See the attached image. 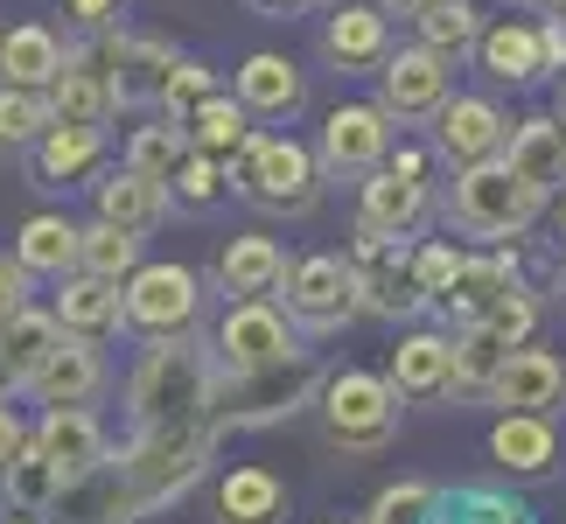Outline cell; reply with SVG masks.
Segmentation results:
<instances>
[{"mask_svg": "<svg viewBox=\"0 0 566 524\" xmlns=\"http://www.w3.org/2000/svg\"><path fill=\"white\" fill-rule=\"evenodd\" d=\"M525 8H546V0H525Z\"/></svg>", "mask_w": 566, "mask_h": 524, "instance_id": "cell-58", "label": "cell"}, {"mask_svg": "<svg viewBox=\"0 0 566 524\" xmlns=\"http://www.w3.org/2000/svg\"><path fill=\"white\" fill-rule=\"evenodd\" d=\"M77 266H84V273H98V280H126V273L140 266V231L92 217V224H84V252H77Z\"/></svg>", "mask_w": 566, "mask_h": 524, "instance_id": "cell-40", "label": "cell"}, {"mask_svg": "<svg viewBox=\"0 0 566 524\" xmlns=\"http://www.w3.org/2000/svg\"><path fill=\"white\" fill-rule=\"evenodd\" d=\"M475 63L496 77V84H532L546 77V42H538V21H496L475 42Z\"/></svg>", "mask_w": 566, "mask_h": 524, "instance_id": "cell-31", "label": "cell"}, {"mask_svg": "<svg viewBox=\"0 0 566 524\" xmlns=\"http://www.w3.org/2000/svg\"><path fill=\"white\" fill-rule=\"evenodd\" d=\"M182 126H189V140L203 147V155H224V161L252 140V113H245V98H238V92H210Z\"/></svg>", "mask_w": 566, "mask_h": 524, "instance_id": "cell-36", "label": "cell"}, {"mask_svg": "<svg viewBox=\"0 0 566 524\" xmlns=\"http://www.w3.org/2000/svg\"><path fill=\"white\" fill-rule=\"evenodd\" d=\"M511 336L496 329V322H462L454 329V399H490L496 370L511 364Z\"/></svg>", "mask_w": 566, "mask_h": 524, "instance_id": "cell-32", "label": "cell"}, {"mask_svg": "<svg viewBox=\"0 0 566 524\" xmlns=\"http://www.w3.org/2000/svg\"><path fill=\"white\" fill-rule=\"evenodd\" d=\"M315 155L329 182H364L371 168L391 161V113L385 105H336L315 134Z\"/></svg>", "mask_w": 566, "mask_h": 524, "instance_id": "cell-11", "label": "cell"}, {"mask_svg": "<svg viewBox=\"0 0 566 524\" xmlns=\"http://www.w3.org/2000/svg\"><path fill=\"white\" fill-rule=\"evenodd\" d=\"M77 252H84V224H77V217H63V210L21 217V231H14V266L29 273V280H63V273H77Z\"/></svg>", "mask_w": 566, "mask_h": 524, "instance_id": "cell-23", "label": "cell"}, {"mask_svg": "<svg viewBox=\"0 0 566 524\" xmlns=\"http://www.w3.org/2000/svg\"><path fill=\"white\" fill-rule=\"evenodd\" d=\"M427 217H433V189L420 182V175H399V168H371V175H364V196H357V224L364 231L420 238Z\"/></svg>", "mask_w": 566, "mask_h": 524, "instance_id": "cell-17", "label": "cell"}, {"mask_svg": "<svg viewBox=\"0 0 566 524\" xmlns=\"http://www.w3.org/2000/svg\"><path fill=\"white\" fill-rule=\"evenodd\" d=\"M322 56L336 71H378L391 56V21L371 0H336V14L322 21Z\"/></svg>", "mask_w": 566, "mask_h": 524, "instance_id": "cell-20", "label": "cell"}, {"mask_svg": "<svg viewBox=\"0 0 566 524\" xmlns=\"http://www.w3.org/2000/svg\"><path fill=\"white\" fill-rule=\"evenodd\" d=\"M433 147H441L454 168H469V161H496V155L511 147V119H504V105L483 98V92L448 98L441 113H433Z\"/></svg>", "mask_w": 566, "mask_h": 524, "instance_id": "cell-13", "label": "cell"}, {"mask_svg": "<svg viewBox=\"0 0 566 524\" xmlns=\"http://www.w3.org/2000/svg\"><path fill=\"white\" fill-rule=\"evenodd\" d=\"M315 406H322V427H329V441L343 454H378V448H391L399 412H406L399 385H391L385 370H336V378H322Z\"/></svg>", "mask_w": 566, "mask_h": 524, "instance_id": "cell-4", "label": "cell"}, {"mask_svg": "<svg viewBox=\"0 0 566 524\" xmlns=\"http://www.w3.org/2000/svg\"><path fill=\"white\" fill-rule=\"evenodd\" d=\"M287 266H294V259L280 252V238L238 231V238H224V252H217L210 280H217V294H231V301H273L280 280H287Z\"/></svg>", "mask_w": 566, "mask_h": 524, "instance_id": "cell-14", "label": "cell"}, {"mask_svg": "<svg viewBox=\"0 0 566 524\" xmlns=\"http://www.w3.org/2000/svg\"><path fill=\"white\" fill-rule=\"evenodd\" d=\"M448 71H454V56L427 50V42H406V50H391L378 63V105H385L391 119H433L454 98L448 92Z\"/></svg>", "mask_w": 566, "mask_h": 524, "instance_id": "cell-12", "label": "cell"}, {"mask_svg": "<svg viewBox=\"0 0 566 524\" xmlns=\"http://www.w3.org/2000/svg\"><path fill=\"white\" fill-rule=\"evenodd\" d=\"M490 406H504V412H559L566 406V364L553 357V349L517 343L511 364L496 370V385H490Z\"/></svg>", "mask_w": 566, "mask_h": 524, "instance_id": "cell-19", "label": "cell"}, {"mask_svg": "<svg viewBox=\"0 0 566 524\" xmlns=\"http://www.w3.org/2000/svg\"><path fill=\"white\" fill-rule=\"evenodd\" d=\"M210 349H217V370H273L301 357V329L280 301H231Z\"/></svg>", "mask_w": 566, "mask_h": 524, "instance_id": "cell-10", "label": "cell"}, {"mask_svg": "<svg viewBox=\"0 0 566 524\" xmlns=\"http://www.w3.org/2000/svg\"><path fill=\"white\" fill-rule=\"evenodd\" d=\"M329 524H371V517H329Z\"/></svg>", "mask_w": 566, "mask_h": 524, "instance_id": "cell-57", "label": "cell"}, {"mask_svg": "<svg viewBox=\"0 0 566 524\" xmlns=\"http://www.w3.org/2000/svg\"><path fill=\"white\" fill-rule=\"evenodd\" d=\"M231 92L245 98V113H252V119H287V113H301V98H308V77H301V63H294V56H280V50H252V56L231 71Z\"/></svg>", "mask_w": 566, "mask_h": 524, "instance_id": "cell-22", "label": "cell"}, {"mask_svg": "<svg viewBox=\"0 0 566 524\" xmlns=\"http://www.w3.org/2000/svg\"><path fill=\"white\" fill-rule=\"evenodd\" d=\"M511 168L525 175V182L538 189H566V113H532V119H517L511 126Z\"/></svg>", "mask_w": 566, "mask_h": 524, "instance_id": "cell-28", "label": "cell"}, {"mask_svg": "<svg viewBox=\"0 0 566 524\" xmlns=\"http://www.w3.org/2000/svg\"><path fill=\"white\" fill-rule=\"evenodd\" d=\"M210 441L217 427L210 420H182V427H140L134 448L119 454V475L134 483L140 504H161V496H176L196 469L210 462Z\"/></svg>", "mask_w": 566, "mask_h": 524, "instance_id": "cell-8", "label": "cell"}, {"mask_svg": "<svg viewBox=\"0 0 566 524\" xmlns=\"http://www.w3.org/2000/svg\"><path fill=\"white\" fill-rule=\"evenodd\" d=\"M63 483H71V475H63L35 441L8 462V475H0V490H8V511H35V517H50V504L63 496Z\"/></svg>", "mask_w": 566, "mask_h": 524, "instance_id": "cell-37", "label": "cell"}, {"mask_svg": "<svg viewBox=\"0 0 566 524\" xmlns=\"http://www.w3.org/2000/svg\"><path fill=\"white\" fill-rule=\"evenodd\" d=\"M63 343V322H56V308H21L8 329H0V357H8V378L14 385H29L35 370H42V357Z\"/></svg>", "mask_w": 566, "mask_h": 524, "instance_id": "cell-35", "label": "cell"}, {"mask_svg": "<svg viewBox=\"0 0 566 524\" xmlns=\"http://www.w3.org/2000/svg\"><path fill=\"white\" fill-rule=\"evenodd\" d=\"M21 308H29V273H21V266H0V329H8Z\"/></svg>", "mask_w": 566, "mask_h": 524, "instance_id": "cell-49", "label": "cell"}, {"mask_svg": "<svg viewBox=\"0 0 566 524\" xmlns=\"http://www.w3.org/2000/svg\"><path fill=\"white\" fill-rule=\"evenodd\" d=\"M217 92V71L210 63H196V56H182L176 63V77H168V98H161V113H176V119H189L196 105H203Z\"/></svg>", "mask_w": 566, "mask_h": 524, "instance_id": "cell-47", "label": "cell"}, {"mask_svg": "<svg viewBox=\"0 0 566 524\" xmlns=\"http://www.w3.org/2000/svg\"><path fill=\"white\" fill-rule=\"evenodd\" d=\"M189 126L176 119V113H161L155 126H134V134H126V168H140V175H155V182H168V175H176L182 161H189Z\"/></svg>", "mask_w": 566, "mask_h": 524, "instance_id": "cell-38", "label": "cell"}, {"mask_svg": "<svg viewBox=\"0 0 566 524\" xmlns=\"http://www.w3.org/2000/svg\"><path fill=\"white\" fill-rule=\"evenodd\" d=\"M441 524H448V517H441Z\"/></svg>", "mask_w": 566, "mask_h": 524, "instance_id": "cell-59", "label": "cell"}, {"mask_svg": "<svg viewBox=\"0 0 566 524\" xmlns=\"http://www.w3.org/2000/svg\"><path fill=\"white\" fill-rule=\"evenodd\" d=\"M231 182L266 217H308L322 203V182H329V175H322L315 147H301L294 134H252L231 155Z\"/></svg>", "mask_w": 566, "mask_h": 524, "instance_id": "cell-2", "label": "cell"}, {"mask_svg": "<svg viewBox=\"0 0 566 524\" xmlns=\"http://www.w3.org/2000/svg\"><path fill=\"white\" fill-rule=\"evenodd\" d=\"M322 391L308 357H287L273 370H217V399H210V427H266L287 420L294 406H308Z\"/></svg>", "mask_w": 566, "mask_h": 524, "instance_id": "cell-6", "label": "cell"}, {"mask_svg": "<svg viewBox=\"0 0 566 524\" xmlns=\"http://www.w3.org/2000/svg\"><path fill=\"white\" fill-rule=\"evenodd\" d=\"M35 175L42 182H77V175H92L98 168V155H105V126H63V119H50V134H42L35 147Z\"/></svg>", "mask_w": 566, "mask_h": 524, "instance_id": "cell-33", "label": "cell"}, {"mask_svg": "<svg viewBox=\"0 0 566 524\" xmlns=\"http://www.w3.org/2000/svg\"><path fill=\"white\" fill-rule=\"evenodd\" d=\"M105 378H113V370H105L98 336H71V329H63V343L42 357V370L29 378V391L42 406H92L105 391Z\"/></svg>", "mask_w": 566, "mask_h": 524, "instance_id": "cell-16", "label": "cell"}, {"mask_svg": "<svg viewBox=\"0 0 566 524\" xmlns=\"http://www.w3.org/2000/svg\"><path fill=\"white\" fill-rule=\"evenodd\" d=\"M538 210H546V189L525 182V175L511 168V155L454 168V189H448L454 231H469V238H525L538 224Z\"/></svg>", "mask_w": 566, "mask_h": 524, "instance_id": "cell-3", "label": "cell"}, {"mask_svg": "<svg viewBox=\"0 0 566 524\" xmlns=\"http://www.w3.org/2000/svg\"><path fill=\"white\" fill-rule=\"evenodd\" d=\"M385 378L399 385L406 406H427V399H448L454 391V336H433V329H406L399 349H391Z\"/></svg>", "mask_w": 566, "mask_h": 524, "instance_id": "cell-18", "label": "cell"}, {"mask_svg": "<svg viewBox=\"0 0 566 524\" xmlns=\"http://www.w3.org/2000/svg\"><path fill=\"white\" fill-rule=\"evenodd\" d=\"M511 280H517V266H511L504 252H469V259H462V273L448 280V294L433 301V308H441L454 329H462V322H483V315H490V301L504 294Z\"/></svg>", "mask_w": 566, "mask_h": 524, "instance_id": "cell-29", "label": "cell"}, {"mask_svg": "<svg viewBox=\"0 0 566 524\" xmlns=\"http://www.w3.org/2000/svg\"><path fill=\"white\" fill-rule=\"evenodd\" d=\"M217 524H287V483L259 462L217 475Z\"/></svg>", "mask_w": 566, "mask_h": 524, "instance_id": "cell-27", "label": "cell"}, {"mask_svg": "<svg viewBox=\"0 0 566 524\" xmlns=\"http://www.w3.org/2000/svg\"><path fill=\"white\" fill-rule=\"evenodd\" d=\"M385 8H399V14H420V8H427V0H385Z\"/></svg>", "mask_w": 566, "mask_h": 524, "instance_id": "cell-54", "label": "cell"}, {"mask_svg": "<svg viewBox=\"0 0 566 524\" xmlns=\"http://www.w3.org/2000/svg\"><path fill=\"white\" fill-rule=\"evenodd\" d=\"M538 42H546V71H566V14L538 21Z\"/></svg>", "mask_w": 566, "mask_h": 524, "instance_id": "cell-51", "label": "cell"}, {"mask_svg": "<svg viewBox=\"0 0 566 524\" xmlns=\"http://www.w3.org/2000/svg\"><path fill=\"white\" fill-rule=\"evenodd\" d=\"M63 63H71V50H63V35L50 21H14L0 35V84H14V92H50L63 77Z\"/></svg>", "mask_w": 566, "mask_h": 524, "instance_id": "cell-24", "label": "cell"}, {"mask_svg": "<svg viewBox=\"0 0 566 524\" xmlns=\"http://www.w3.org/2000/svg\"><path fill=\"white\" fill-rule=\"evenodd\" d=\"M8 391H14V378H8V357H0V399H8Z\"/></svg>", "mask_w": 566, "mask_h": 524, "instance_id": "cell-55", "label": "cell"}, {"mask_svg": "<svg viewBox=\"0 0 566 524\" xmlns=\"http://www.w3.org/2000/svg\"><path fill=\"white\" fill-rule=\"evenodd\" d=\"M176 50L161 35H126L119 42V71H113V92L119 105H161L168 98V77H176Z\"/></svg>", "mask_w": 566, "mask_h": 524, "instance_id": "cell-30", "label": "cell"}, {"mask_svg": "<svg viewBox=\"0 0 566 524\" xmlns=\"http://www.w3.org/2000/svg\"><path fill=\"white\" fill-rule=\"evenodd\" d=\"M546 14H566V0H546Z\"/></svg>", "mask_w": 566, "mask_h": 524, "instance_id": "cell-56", "label": "cell"}, {"mask_svg": "<svg viewBox=\"0 0 566 524\" xmlns=\"http://www.w3.org/2000/svg\"><path fill=\"white\" fill-rule=\"evenodd\" d=\"M50 113H56L63 126H105V119L119 113V92H113V77L63 63V77L50 84Z\"/></svg>", "mask_w": 566, "mask_h": 524, "instance_id": "cell-34", "label": "cell"}, {"mask_svg": "<svg viewBox=\"0 0 566 524\" xmlns=\"http://www.w3.org/2000/svg\"><path fill=\"white\" fill-rule=\"evenodd\" d=\"M412 29H420V42L441 50V56H475L483 14H475V0H427V8L412 14Z\"/></svg>", "mask_w": 566, "mask_h": 524, "instance_id": "cell-39", "label": "cell"}, {"mask_svg": "<svg viewBox=\"0 0 566 524\" xmlns=\"http://www.w3.org/2000/svg\"><path fill=\"white\" fill-rule=\"evenodd\" d=\"M63 14H71V29H119V0H56Z\"/></svg>", "mask_w": 566, "mask_h": 524, "instance_id": "cell-48", "label": "cell"}, {"mask_svg": "<svg viewBox=\"0 0 566 524\" xmlns=\"http://www.w3.org/2000/svg\"><path fill=\"white\" fill-rule=\"evenodd\" d=\"M168 203H176L168 182H155V175H140V168H126V161L105 175V182H92V210L105 217V224H126V231H140V238L168 217Z\"/></svg>", "mask_w": 566, "mask_h": 524, "instance_id": "cell-26", "label": "cell"}, {"mask_svg": "<svg viewBox=\"0 0 566 524\" xmlns=\"http://www.w3.org/2000/svg\"><path fill=\"white\" fill-rule=\"evenodd\" d=\"M385 168H399V175H420V182H427V155H420V147H399V155H391Z\"/></svg>", "mask_w": 566, "mask_h": 524, "instance_id": "cell-52", "label": "cell"}, {"mask_svg": "<svg viewBox=\"0 0 566 524\" xmlns=\"http://www.w3.org/2000/svg\"><path fill=\"white\" fill-rule=\"evenodd\" d=\"M441 504H448V496L433 490V483H420V475H406V483L378 490V504L364 511V517H371V524H441Z\"/></svg>", "mask_w": 566, "mask_h": 524, "instance_id": "cell-43", "label": "cell"}, {"mask_svg": "<svg viewBox=\"0 0 566 524\" xmlns=\"http://www.w3.org/2000/svg\"><path fill=\"white\" fill-rule=\"evenodd\" d=\"M56 308V322L71 336H113V329H126V280H98V273H63V294L50 301Z\"/></svg>", "mask_w": 566, "mask_h": 524, "instance_id": "cell-25", "label": "cell"}, {"mask_svg": "<svg viewBox=\"0 0 566 524\" xmlns=\"http://www.w3.org/2000/svg\"><path fill=\"white\" fill-rule=\"evenodd\" d=\"M210 399H217V349L189 336H168V343H147L134 378H126V412H134V433L140 427H182V420H210Z\"/></svg>", "mask_w": 566, "mask_h": 524, "instance_id": "cell-1", "label": "cell"}, {"mask_svg": "<svg viewBox=\"0 0 566 524\" xmlns=\"http://www.w3.org/2000/svg\"><path fill=\"white\" fill-rule=\"evenodd\" d=\"M483 322H496V329H504L511 343H532V329H538V294L525 287V280H511V287L490 301V315H483Z\"/></svg>", "mask_w": 566, "mask_h": 524, "instance_id": "cell-46", "label": "cell"}, {"mask_svg": "<svg viewBox=\"0 0 566 524\" xmlns=\"http://www.w3.org/2000/svg\"><path fill=\"white\" fill-rule=\"evenodd\" d=\"M29 441L50 454V462L71 475V483L113 462V448H105V427H98L92 406H42V420L29 427Z\"/></svg>", "mask_w": 566, "mask_h": 524, "instance_id": "cell-15", "label": "cell"}, {"mask_svg": "<svg viewBox=\"0 0 566 524\" xmlns=\"http://www.w3.org/2000/svg\"><path fill=\"white\" fill-rule=\"evenodd\" d=\"M21 448H29V427H21V412L0 399V475H8V462H14Z\"/></svg>", "mask_w": 566, "mask_h": 524, "instance_id": "cell-50", "label": "cell"}, {"mask_svg": "<svg viewBox=\"0 0 566 524\" xmlns=\"http://www.w3.org/2000/svg\"><path fill=\"white\" fill-rule=\"evenodd\" d=\"M448 524H532V511L517 504V496L504 490H462V496H448L441 504Z\"/></svg>", "mask_w": 566, "mask_h": 524, "instance_id": "cell-44", "label": "cell"}, {"mask_svg": "<svg viewBox=\"0 0 566 524\" xmlns=\"http://www.w3.org/2000/svg\"><path fill=\"white\" fill-rule=\"evenodd\" d=\"M412 252H420V238H391V231H364V224H357L350 266H357V287H364V315H385V322L427 315L420 273H412Z\"/></svg>", "mask_w": 566, "mask_h": 524, "instance_id": "cell-9", "label": "cell"}, {"mask_svg": "<svg viewBox=\"0 0 566 524\" xmlns=\"http://www.w3.org/2000/svg\"><path fill=\"white\" fill-rule=\"evenodd\" d=\"M50 92H14V84H0V155H21V147H35L50 134Z\"/></svg>", "mask_w": 566, "mask_h": 524, "instance_id": "cell-41", "label": "cell"}, {"mask_svg": "<svg viewBox=\"0 0 566 524\" xmlns=\"http://www.w3.org/2000/svg\"><path fill=\"white\" fill-rule=\"evenodd\" d=\"M231 189V161L224 155H203V147H189V161L168 175V196H176V210H217V196Z\"/></svg>", "mask_w": 566, "mask_h": 524, "instance_id": "cell-42", "label": "cell"}, {"mask_svg": "<svg viewBox=\"0 0 566 524\" xmlns=\"http://www.w3.org/2000/svg\"><path fill=\"white\" fill-rule=\"evenodd\" d=\"M462 245H454V238H420V252H412V273H420V294H427V308L433 301L448 294V280L462 273Z\"/></svg>", "mask_w": 566, "mask_h": 524, "instance_id": "cell-45", "label": "cell"}, {"mask_svg": "<svg viewBox=\"0 0 566 524\" xmlns=\"http://www.w3.org/2000/svg\"><path fill=\"white\" fill-rule=\"evenodd\" d=\"M266 14H301V8H315V0H259Z\"/></svg>", "mask_w": 566, "mask_h": 524, "instance_id": "cell-53", "label": "cell"}, {"mask_svg": "<svg viewBox=\"0 0 566 524\" xmlns=\"http://www.w3.org/2000/svg\"><path fill=\"white\" fill-rule=\"evenodd\" d=\"M196 315H203V280L182 259H140L126 273V336L168 343V336H189Z\"/></svg>", "mask_w": 566, "mask_h": 524, "instance_id": "cell-7", "label": "cell"}, {"mask_svg": "<svg viewBox=\"0 0 566 524\" xmlns=\"http://www.w3.org/2000/svg\"><path fill=\"white\" fill-rule=\"evenodd\" d=\"M490 462L517 475V483H538V475L559 469V427L553 412H504L490 427Z\"/></svg>", "mask_w": 566, "mask_h": 524, "instance_id": "cell-21", "label": "cell"}, {"mask_svg": "<svg viewBox=\"0 0 566 524\" xmlns=\"http://www.w3.org/2000/svg\"><path fill=\"white\" fill-rule=\"evenodd\" d=\"M273 301L294 315L301 336H329V329H343V322L364 315V287H357L350 252H308V259H294Z\"/></svg>", "mask_w": 566, "mask_h": 524, "instance_id": "cell-5", "label": "cell"}]
</instances>
